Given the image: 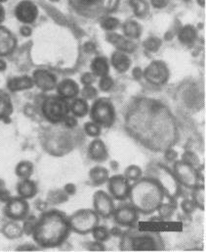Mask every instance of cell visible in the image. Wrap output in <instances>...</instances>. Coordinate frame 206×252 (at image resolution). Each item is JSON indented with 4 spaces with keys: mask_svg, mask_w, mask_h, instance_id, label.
Instances as JSON below:
<instances>
[{
    "mask_svg": "<svg viewBox=\"0 0 206 252\" xmlns=\"http://www.w3.org/2000/svg\"><path fill=\"white\" fill-rule=\"evenodd\" d=\"M71 231L69 219L59 211L44 213L33 228V239L42 248L58 247Z\"/></svg>",
    "mask_w": 206,
    "mask_h": 252,
    "instance_id": "1",
    "label": "cell"
},
{
    "mask_svg": "<svg viewBox=\"0 0 206 252\" xmlns=\"http://www.w3.org/2000/svg\"><path fill=\"white\" fill-rule=\"evenodd\" d=\"M129 196L134 208L143 214L157 211L164 203L166 192L161 185L152 178H145L130 188Z\"/></svg>",
    "mask_w": 206,
    "mask_h": 252,
    "instance_id": "2",
    "label": "cell"
},
{
    "mask_svg": "<svg viewBox=\"0 0 206 252\" xmlns=\"http://www.w3.org/2000/svg\"><path fill=\"white\" fill-rule=\"evenodd\" d=\"M120 250L123 252H160L164 250V243L156 232L130 229L120 241Z\"/></svg>",
    "mask_w": 206,
    "mask_h": 252,
    "instance_id": "3",
    "label": "cell"
},
{
    "mask_svg": "<svg viewBox=\"0 0 206 252\" xmlns=\"http://www.w3.org/2000/svg\"><path fill=\"white\" fill-rule=\"evenodd\" d=\"M71 110V105L63 97H49L42 106V111L46 119L52 123H58L66 119Z\"/></svg>",
    "mask_w": 206,
    "mask_h": 252,
    "instance_id": "4",
    "label": "cell"
},
{
    "mask_svg": "<svg viewBox=\"0 0 206 252\" xmlns=\"http://www.w3.org/2000/svg\"><path fill=\"white\" fill-rule=\"evenodd\" d=\"M99 219L92 210H79L69 218L71 229L78 234H88L98 225Z\"/></svg>",
    "mask_w": 206,
    "mask_h": 252,
    "instance_id": "5",
    "label": "cell"
},
{
    "mask_svg": "<svg viewBox=\"0 0 206 252\" xmlns=\"http://www.w3.org/2000/svg\"><path fill=\"white\" fill-rule=\"evenodd\" d=\"M74 9L79 14L88 17H96L114 5V0H70Z\"/></svg>",
    "mask_w": 206,
    "mask_h": 252,
    "instance_id": "6",
    "label": "cell"
},
{
    "mask_svg": "<svg viewBox=\"0 0 206 252\" xmlns=\"http://www.w3.org/2000/svg\"><path fill=\"white\" fill-rule=\"evenodd\" d=\"M91 117L94 123L99 126H111L114 122V108L109 100L99 99L97 100L91 110Z\"/></svg>",
    "mask_w": 206,
    "mask_h": 252,
    "instance_id": "7",
    "label": "cell"
},
{
    "mask_svg": "<svg viewBox=\"0 0 206 252\" xmlns=\"http://www.w3.org/2000/svg\"><path fill=\"white\" fill-rule=\"evenodd\" d=\"M174 176L177 181L189 189H196L199 183V174L196 168L185 161H178L174 165Z\"/></svg>",
    "mask_w": 206,
    "mask_h": 252,
    "instance_id": "8",
    "label": "cell"
},
{
    "mask_svg": "<svg viewBox=\"0 0 206 252\" xmlns=\"http://www.w3.org/2000/svg\"><path fill=\"white\" fill-rule=\"evenodd\" d=\"M108 189L110 194L117 200L126 199L129 196L130 187L127 178L123 176H113L108 180Z\"/></svg>",
    "mask_w": 206,
    "mask_h": 252,
    "instance_id": "9",
    "label": "cell"
},
{
    "mask_svg": "<svg viewBox=\"0 0 206 252\" xmlns=\"http://www.w3.org/2000/svg\"><path fill=\"white\" fill-rule=\"evenodd\" d=\"M15 15L17 19L22 23L30 24L37 18L38 10L33 2L29 0H24L17 5L15 9Z\"/></svg>",
    "mask_w": 206,
    "mask_h": 252,
    "instance_id": "10",
    "label": "cell"
},
{
    "mask_svg": "<svg viewBox=\"0 0 206 252\" xmlns=\"http://www.w3.org/2000/svg\"><path fill=\"white\" fill-rule=\"evenodd\" d=\"M28 212V205L24 198H12L7 202L5 214L13 220H23Z\"/></svg>",
    "mask_w": 206,
    "mask_h": 252,
    "instance_id": "11",
    "label": "cell"
},
{
    "mask_svg": "<svg viewBox=\"0 0 206 252\" xmlns=\"http://www.w3.org/2000/svg\"><path fill=\"white\" fill-rule=\"evenodd\" d=\"M145 77L150 83L154 85H161L165 83L168 78V70L162 62H153L146 69Z\"/></svg>",
    "mask_w": 206,
    "mask_h": 252,
    "instance_id": "12",
    "label": "cell"
},
{
    "mask_svg": "<svg viewBox=\"0 0 206 252\" xmlns=\"http://www.w3.org/2000/svg\"><path fill=\"white\" fill-rule=\"evenodd\" d=\"M157 173L159 175V181H156L161 185V187L164 189L166 194H168L170 197H173L177 194L179 190V186H178V181L175 178V176L170 173L166 168L159 167L157 170Z\"/></svg>",
    "mask_w": 206,
    "mask_h": 252,
    "instance_id": "13",
    "label": "cell"
},
{
    "mask_svg": "<svg viewBox=\"0 0 206 252\" xmlns=\"http://www.w3.org/2000/svg\"><path fill=\"white\" fill-rule=\"evenodd\" d=\"M114 219L118 225L130 227L138 220V211L132 204H126L114 211Z\"/></svg>",
    "mask_w": 206,
    "mask_h": 252,
    "instance_id": "14",
    "label": "cell"
},
{
    "mask_svg": "<svg viewBox=\"0 0 206 252\" xmlns=\"http://www.w3.org/2000/svg\"><path fill=\"white\" fill-rule=\"evenodd\" d=\"M94 207L96 213L103 218L109 217L114 212L113 202L110 197L103 191H98L94 195Z\"/></svg>",
    "mask_w": 206,
    "mask_h": 252,
    "instance_id": "15",
    "label": "cell"
},
{
    "mask_svg": "<svg viewBox=\"0 0 206 252\" xmlns=\"http://www.w3.org/2000/svg\"><path fill=\"white\" fill-rule=\"evenodd\" d=\"M17 45V40L9 30L0 27V56L11 54Z\"/></svg>",
    "mask_w": 206,
    "mask_h": 252,
    "instance_id": "16",
    "label": "cell"
},
{
    "mask_svg": "<svg viewBox=\"0 0 206 252\" xmlns=\"http://www.w3.org/2000/svg\"><path fill=\"white\" fill-rule=\"evenodd\" d=\"M33 78L37 87L43 91L53 90L56 86V78L44 70L36 71L33 75Z\"/></svg>",
    "mask_w": 206,
    "mask_h": 252,
    "instance_id": "17",
    "label": "cell"
},
{
    "mask_svg": "<svg viewBox=\"0 0 206 252\" xmlns=\"http://www.w3.org/2000/svg\"><path fill=\"white\" fill-rule=\"evenodd\" d=\"M79 93L78 86L77 85L76 82L68 79L60 83L58 86V94H60L61 97L68 99V98H73L77 96Z\"/></svg>",
    "mask_w": 206,
    "mask_h": 252,
    "instance_id": "18",
    "label": "cell"
},
{
    "mask_svg": "<svg viewBox=\"0 0 206 252\" xmlns=\"http://www.w3.org/2000/svg\"><path fill=\"white\" fill-rule=\"evenodd\" d=\"M33 86V82L29 77H19L9 81L8 88L11 92H18L22 90L30 89Z\"/></svg>",
    "mask_w": 206,
    "mask_h": 252,
    "instance_id": "19",
    "label": "cell"
},
{
    "mask_svg": "<svg viewBox=\"0 0 206 252\" xmlns=\"http://www.w3.org/2000/svg\"><path fill=\"white\" fill-rule=\"evenodd\" d=\"M18 192L23 198L33 197V195L36 193V187L31 181L25 179L19 184Z\"/></svg>",
    "mask_w": 206,
    "mask_h": 252,
    "instance_id": "20",
    "label": "cell"
},
{
    "mask_svg": "<svg viewBox=\"0 0 206 252\" xmlns=\"http://www.w3.org/2000/svg\"><path fill=\"white\" fill-rule=\"evenodd\" d=\"M89 153L91 158L96 161H103L107 155L105 147L101 140H96L90 145Z\"/></svg>",
    "mask_w": 206,
    "mask_h": 252,
    "instance_id": "21",
    "label": "cell"
},
{
    "mask_svg": "<svg viewBox=\"0 0 206 252\" xmlns=\"http://www.w3.org/2000/svg\"><path fill=\"white\" fill-rule=\"evenodd\" d=\"M12 103L9 95L0 90V119L10 116L12 113Z\"/></svg>",
    "mask_w": 206,
    "mask_h": 252,
    "instance_id": "22",
    "label": "cell"
},
{
    "mask_svg": "<svg viewBox=\"0 0 206 252\" xmlns=\"http://www.w3.org/2000/svg\"><path fill=\"white\" fill-rule=\"evenodd\" d=\"M111 62L115 69L119 72H125L130 65V60L128 57L120 52H115L111 58Z\"/></svg>",
    "mask_w": 206,
    "mask_h": 252,
    "instance_id": "23",
    "label": "cell"
},
{
    "mask_svg": "<svg viewBox=\"0 0 206 252\" xmlns=\"http://www.w3.org/2000/svg\"><path fill=\"white\" fill-rule=\"evenodd\" d=\"M92 71L96 76H100V77H105L108 73V64L107 61L102 58V57H98L96 58L91 65Z\"/></svg>",
    "mask_w": 206,
    "mask_h": 252,
    "instance_id": "24",
    "label": "cell"
},
{
    "mask_svg": "<svg viewBox=\"0 0 206 252\" xmlns=\"http://www.w3.org/2000/svg\"><path fill=\"white\" fill-rule=\"evenodd\" d=\"M72 112L77 117H83L88 111V105L83 99H76L71 104Z\"/></svg>",
    "mask_w": 206,
    "mask_h": 252,
    "instance_id": "25",
    "label": "cell"
},
{
    "mask_svg": "<svg viewBox=\"0 0 206 252\" xmlns=\"http://www.w3.org/2000/svg\"><path fill=\"white\" fill-rule=\"evenodd\" d=\"M32 172V165L28 162H22L18 165L16 169L17 175L22 179H27Z\"/></svg>",
    "mask_w": 206,
    "mask_h": 252,
    "instance_id": "26",
    "label": "cell"
},
{
    "mask_svg": "<svg viewBox=\"0 0 206 252\" xmlns=\"http://www.w3.org/2000/svg\"><path fill=\"white\" fill-rule=\"evenodd\" d=\"M124 32L128 36L131 37H137L140 33V29L137 23L135 22H128L126 25H124Z\"/></svg>",
    "mask_w": 206,
    "mask_h": 252,
    "instance_id": "27",
    "label": "cell"
},
{
    "mask_svg": "<svg viewBox=\"0 0 206 252\" xmlns=\"http://www.w3.org/2000/svg\"><path fill=\"white\" fill-rule=\"evenodd\" d=\"M93 237L99 242H103L108 238V232L104 227H96L93 231Z\"/></svg>",
    "mask_w": 206,
    "mask_h": 252,
    "instance_id": "28",
    "label": "cell"
},
{
    "mask_svg": "<svg viewBox=\"0 0 206 252\" xmlns=\"http://www.w3.org/2000/svg\"><path fill=\"white\" fill-rule=\"evenodd\" d=\"M142 171L137 167V166H130L127 170H126V178L127 180H138L139 177L141 176Z\"/></svg>",
    "mask_w": 206,
    "mask_h": 252,
    "instance_id": "29",
    "label": "cell"
},
{
    "mask_svg": "<svg viewBox=\"0 0 206 252\" xmlns=\"http://www.w3.org/2000/svg\"><path fill=\"white\" fill-rule=\"evenodd\" d=\"M85 131L91 136H97L100 134V126L96 123H87L85 124Z\"/></svg>",
    "mask_w": 206,
    "mask_h": 252,
    "instance_id": "30",
    "label": "cell"
},
{
    "mask_svg": "<svg viewBox=\"0 0 206 252\" xmlns=\"http://www.w3.org/2000/svg\"><path fill=\"white\" fill-rule=\"evenodd\" d=\"M6 230H7V237H10V238H15V237H20L21 235V231L19 229V227L15 224H9L7 227H6Z\"/></svg>",
    "mask_w": 206,
    "mask_h": 252,
    "instance_id": "31",
    "label": "cell"
},
{
    "mask_svg": "<svg viewBox=\"0 0 206 252\" xmlns=\"http://www.w3.org/2000/svg\"><path fill=\"white\" fill-rule=\"evenodd\" d=\"M102 26H103V29L111 31V30H114L118 26V21L114 18H107V19L103 20Z\"/></svg>",
    "mask_w": 206,
    "mask_h": 252,
    "instance_id": "32",
    "label": "cell"
},
{
    "mask_svg": "<svg viewBox=\"0 0 206 252\" xmlns=\"http://www.w3.org/2000/svg\"><path fill=\"white\" fill-rule=\"evenodd\" d=\"M112 86V81L108 77H102V80L100 82V88L103 91H108Z\"/></svg>",
    "mask_w": 206,
    "mask_h": 252,
    "instance_id": "33",
    "label": "cell"
},
{
    "mask_svg": "<svg viewBox=\"0 0 206 252\" xmlns=\"http://www.w3.org/2000/svg\"><path fill=\"white\" fill-rule=\"evenodd\" d=\"M65 122H66V125L69 126H76V124H77V121L74 117H66Z\"/></svg>",
    "mask_w": 206,
    "mask_h": 252,
    "instance_id": "34",
    "label": "cell"
},
{
    "mask_svg": "<svg viewBox=\"0 0 206 252\" xmlns=\"http://www.w3.org/2000/svg\"><path fill=\"white\" fill-rule=\"evenodd\" d=\"M21 32H22L23 35L28 36V35L31 34V29L28 28V27H26V26H24V27L21 29Z\"/></svg>",
    "mask_w": 206,
    "mask_h": 252,
    "instance_id": "35",
    "label": "cell"
},
{
    "mask_svg": "<svg viewBox=\"0 0 206 252\" xmlns=\"http://www.w3.org/2000/svg\"><path fill=\"white\" fill-rule=\"evenodd\" d=\"M4 15H5L4 9H3V7L0 4V23H2V21L4 20Z\"/></svg>",
    "mask_w": 206,
    "mask_h": 252,
    "instance_id": "36",
    "label": "cell"
},
{
    "mask_svg": "<svg viewBox=\"0 0 206 252\" xmlns=\"http://www.w3.org/2000/svg\"><path fill=\"white\" fill-rule=\"evenodd\" d=\"M6 69V64L3 60H0V71H3Z\"/></svg>",
    "mask_w": 206,
    "mask_h": 252,
    "instance_id": "37",
    "label": "cell"
},
{
    "mask_svg": "<svg viewBox=\"0 0 206 252\" xmlns=\"http://www.w3.org/2000/svg\"><path fill=\"white\" fill-rule=\"evenodd\" d=\"M51 1H59V0H51Z\"/></svg>",
    "mask_w": 206,
    "mask_h": 252,
    "instance_id": "38",
    "label": "cell"
},
{
    "mask_svg": "<svg viewBox=\"0 0 206 252\" xmlns=\"http://www.w3.org/2000/svg\"><path fill=\"white\" fill-rule=\"evenodd\" d=\"M3 1H5V0H0V2H3Z\"/></svg>",
    "mask_w": 206,
    "mask_h": 252,
    "instance_id": "39",
    "label": "cell"
}]
</instances>
